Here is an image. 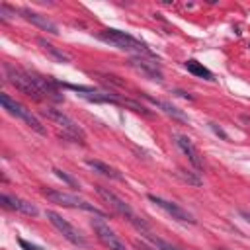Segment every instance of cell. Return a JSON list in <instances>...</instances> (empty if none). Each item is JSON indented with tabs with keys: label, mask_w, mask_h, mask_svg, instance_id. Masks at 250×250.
Returning a JSON list of instances; mask_svg holds the SVG:
<instances>
[{
	"label": "cell",
	"mask_w": 250,
	"mask_h": 250,
	"mask_svg": "<svg viewBox=\"0 0 250 250\" xmlns=\"http://www.w3.org/2000/svg\"><path fill=\"white\" fill-rule=\"evenodd\" d=\"M96 37H98L100 41H104V43H109V45L121 49V51H131V53H135L137 57H150V59H156V61H158V57H156L143 41H139L137 37H133V35H129V33H125V31H119V29H111V27H109V29L100 31Z\"/></svg>",
	"instance_id": "6da1fadb"
},
{
	"label": "cell",
	"mask_w": 250,
	"mask_h": 250,
	"mask_svg": "<svg viewBox=\"0 0 250 250\" xmlns=\"http://www.w3.org/2000/svg\"><path fill=\"white\" fill-rule=\"evenodd\" d=\"M2 68H4L6 80H8L16 90H20L21 94H25V96H29V98H33V100H45V96H43V92L39 90V86H37V82H35L31 70L14 66V64H10V62H4Z\"/></svg>",
	"instance_id": "7a4b0ae2"
},
{
	"label": "cell",
	"mask_w": 250,
	"mask_h": 250,
	"mask_svg": "<svg viewBox=\"0 0 250 250\" xmlns=\"http://www.w3.org/2000/svg\"><path fill=\"white\" fill-rule=\"evenodd\" d=\"M96 193L100 195V199L109 207V209H113L119 217H123V219H127L133 227H137L139 230H148V227H146V223L133 211V207L129 205V203H125L115 191H111V189H107V188H104V186H96Z\"/></svg>",
	"instance_id": "3957f363"
},
{
	"label": "cell",
	"mask_w": 250,
	"mask_h": 250,
	"mask_svg": "<svg viewBox=\"0 0 250 250\" xmlns=\"http://www.w3.org/2000/svg\"><path fill=\"white\" fill-rule=\"evenodd\" d=\"M43 197H47L51 203H57V205H62V207H70V209H82V211H90L94 215H98L100 219H105V213L102 209H98L96 205H92L90 201L74 195V193H66V191H61V189H51V188H43L41 189Z\"/></svg>",
	"instance_id": "277c9868"
},
{
	"label": "cell",
	"mask_w": 250,
	"mask_h": 250,
	"mask_svg": "<svg viewBox=\"0 0 250 250\" xmlns=\"http://www.w3.org/2000/svg\"><path fill=\"white\" fill-rule=\"evenodd\" d=\"M49 121H53L59 129H62V137H66V139H72L74 143H84V139H86V133H84V129L72 119V117H68L62 109H55V107H47V109H43L41 111Z\"/></svg>",
	"instance_id": "5b68a950"
},
{
	"label": "cell",
	"mask_w": 250,
	"mask_h": 250,
	"mask_svg": "<svg viewBox=\"0 0 250 250\" xmlns=\"http://www.w3.org/2000/svg\"><path fill=\"white\" fill-rule=\"evenodd\" d=\"M0 104H2V107H4L10 115L21 119V121H23L27 127H31L35 133H39V135H47V129L43 127V123L39 121V117H37L35 113H31V109H27L23 104L16 102V100L10 98L8 94H0Z\"/></svg>",
	"instance_id": "8992f818"
},
{
	"label": "cell",
	"mask_w": 250,
	"mask_h": 250,
	"mask_svg": "<svg viewBox=\"0 0 250 250\" xmlns=\"http://www.w3.org/2000/svg\"><path fill=\"white\" fill-rule=\"evenodd\" d=\"M47 215V219L51 221V225L70 242V244H74V246H80V248H84V246H88V242H86V238H84V234L74 227V225H70L66 219H62V215H59L57 211H47L45 213Z\"/></svg>",
	"instance_id": "52a82bcc"
},
{
	"label": "cell",
	"mask_w": 250,
	"mask_h": 250,
	"mask_svg": "<svg viewBox=\"0 0 250 250\" xmlns=\"http://www.w3.org/2000/svg\"><path fill=\"white\" fill-rule=\"evenodd\" d=\"M148 201H150V203H154L158 209H162V211H164L166 215H170L172 219H176V221H180V223L195 225V219H193V215H191L188 209L180 207L178 203H174V201H168V199H164V197H160V195H154V193H148Z\"/></svg>",
	"instance_id": "ba28073f"
},
{
	"label": "cell",
	"mask_w": 250,
	"mask_h": 250,
	"mask_svg": "<svg viewBox=\"0 0 250 250\" xmlns=\"http://www.w3.org/2000/svg\"><path fill=\"white\" fill-rule=\"evenodd\" d=\"M129 64L131 68H135L139 74H143L145 78L148 80H156V82H162L164 80V72L158 64L156 59H150V57H131L129 59Z\"/></svg>",
	"instance_id": "9c48e42d"
},
{
	"label": "cell",
	"mask_w": 250,
	"mask_h": 250,
	"mask_svg": "<svg viewBox=\"0 0 250 250\" xmlns=\"http://www.w3.org/2000/svg\"><path fill=\"white\" fill-rule=\"evenodd\" d=\"M92 229H94V234L96 238L107 248V250H127L125 242L115 234V230L109 229V225H105L102 219H94L92 221Z\"/></svg>",
	"instance_id": "30bf717a"
},
{
	"label": "cell",
	"mask_w": 250,
	"mask_h": 250,
	"mask_svg": "<svg viewBox=\"0 0 250 250\" xmlns=\"http://www.w3.org/2000/svg\"><path fill=\"white\" fill-rule=\"evenodd\" d=\"M174 143H176L178 148L188 156V160L191 162V166H193L195 170H203V158H201V152L197 150V146L191 143L189 137L176 133V135H174Z\"/></svg>",
	"instance_id": "8fae6325"
},
{
	"label": "cell",
	"mask_w": 250,
	"mask_h": 250,
	"mask_svg": "<svg viewBox=\"0 0 250 250\" xmlns=\"http://www.w3.org/2000/svg\"><path fill=\"white\" fill-rule=\"evenodd\" d=\"M18 14H20L25 21L37 25L39 29H43V31H47V33H53V35H59L57 23H55L53 20H49L47 16H43V14H39V12H33V10H29V8H21V10H18Z\"/></svg>",
	"instance_id": "7c38bea8"
},
{
	"label": "cell",
	"mask_w": 250,
	"mask_h": 250,
	"mask_svg": "<svg viewBox=\"0 0 250 250\" xmlns=\"http://www.w3.org/2000/svg\"><path fill=\"white\" fill-rule=\"evenodd\" d=\"M0 203L4 209H12V211H18V213H23V215H29V217H37V207L18 195H10V193H2L0 195Z\"/></svg>",
	"instance_id": "4fadbf2b"
},
{
	"label": "cell",
	"mask_w": 250,
	"mask_h": 250,
	"mask_svg": "<svg viewBox=\"0 0 250 250\" xmlns=\"http://www.w3.org/2000/svg\"><path fill=\"white\" fill-rule=\"evenodd\" d=\"M84 162H86V166L92 168L94 172H98V174H102V176H105V178H109V180L123 182V176H121V172H119L117 168H113V166H109V164H105V162H102V160H96V158H86Z\"/></svg>",
	"instance_id": "5bb4252c"
},
{
	"label": "cell",
	"mask_w": 250,
	"mask_h": 250,
	"mask_svg": "<svg viewBox=\"0 0 250 250\" xmlns=\"http://www.w3.org/2000/svg\"><path fill=\"white\" fill-rule=\"evenodd\" d=\"M141 98H145L146 102H150L152 105H156V107H160L166 115H172L174 119H178V121H188V117L178 109V107H174L172 104H168V102H164V100H158V98H152V96H148V94H145V92H141Z\"/></svg>",
	"instance_id": "9a60e30c"
},
{
	"label": "cell",
	"mask_w": 250,
	"mask_h": 250,
	"mask_svg": "<svg viewBox=\"0 0 250 250\" xmlns=\"http://www.w3.org/2000/svg\"><path fill=\"white\" fill-rule=\"evenodd\" d=\"M37 43L41 45V49H43V51H45V53H47V55H49V57H51L53 61H57V62H68V61H70V57H68V55H66L64 51L57 49V47H55L53 43L45 41L43 37H39V39H37Z\"/></svg>",
	"instance_id": "2e32d148"
},
{
	"label": "cell",
	"mask_w": 250,
	"mask_h": 250,
	"mask_svg": "<svg viewBox=\"0 0 250 250\" xmlns=\"http://www.w3.org/2000/svg\"><path fill=\"white\" fill-rule=\"evenodd\" d=\"M186 68L191 72V74H195V76H199V78H205V80H213V72L209 70V68H205L201 62H197V61H193V59H189V61H186Z\"/></svg>",
	"instance_id": "e0dca14e"
},
{
	"label": "cell",
	"mask_w": 250,
	"mask_h": 250,
	"mask_svg": "<svg viewBox=\"0 0 250 250\" xmlns=\"http://www.w3.org/2000/svg\"><path fill=\"white\" fill-rule=\"evenodd\" d=\"M145 236L150 240V244H152L156 250H182V248H178V246H174V244H170V242H166V240H162V238H158V236H152L148 230H145Z\"/></svg>",
	"instance_id": "ac0fdd59"
},
{
	"label": "cell",
	"mask_w": 250,
	"mask_h": 250,
	"mask_svg": "<svg viewBox=\"0 0 250 250\" xmlns=\"http://www.w3.org/2000/svg\"><path fill=\"white\" fill-rule=\"evenodd\" d=\"M178 178H182L186 184L189 186H201V178L197 176V172H189V170H184V168H178L176 170Z\"/></svg>",
	"instance_id": "d6986e66"
},
{
	"label": "cell",
	"mask_w": 250,
	"mask_h": 250,
	"mask_svg": "<svg viewBox=\"0 0 250 250\" xmlns=\"http://www.w3.org/2000/svg\"><path fill=\"white\" fill-rule=\"evenodd\" d=\"M53 172H55V176H57V178H61L62 182H66L70 188H74V189H78V188H80V184H78L72 176H68L64 170H61V168H53Z\"/></svg>",
	"instance_id": "ffe728a7"
},
{
	"label": "cell",
	"mask_w": 250,
	"mask_h": 250,
	"mask_svg": "<svg viewBox=\"0 0 250 250\" xmlns=\"http://www.w3.org/2000/svg\"><path fill=\"white\" fill-rule=\"evenodd\" d=\"M12 16H16V8H10L6 2H2L0 4V18H2V21H8Z\"/></svg>",
	"instance_id": "44dd1931"
},
{
	"label": "cell",
	"mask_w": 250,
	"mask_h": 250,
	"mask_svg": "<svg viewBox=\"0 0 250 250\" xmlns=\"http://www.w3.org/2000/svg\"><path fill=\"white\" fill-rule=\"evenodd\" d=\"M18 242H20V246H21L23 250H43L41 246H37V244H31V242H27L25 238H20Z\"/></svg>",
	"instance_id": "7402d4cb"
},
{
	"label": "cell",
	"mask_w": 250,
	"mask_h": 250,
	"mask_svg": "<svg viewBox=\"0 0 250 250\" xmlns=\"http://www.w3.org/2000/svg\"><path fill=\"white\" fill-rule=\"evenodd\" d=\"M135 248H137V250H156L152 244H148V242H145V240H135Z\"/></svg>",
	"instance_id": "603a6c76"
},
{
	"label": "cell",
	"mask_w": 250,
	"mask_h": 250,
	"mask_svg": "<svg viewBox=\"0 0 250 250\" xmlns=\"http://www.w3.org/2000/svg\"><path fill=\"white\" fill-rule=\"evenodd\" d=\"M209 125H211V129H213V131H215V133H217V135H219V137H223V139H225V141H227V139H229V135H227V133H225V131H223V129H221V127H217V123H209Z\"/></svg>",
	"instance_id": "cb8c5ba5"
},
{
	"label": "cell",
	"mask_w": 250,
	"mask_h": 250,
	"mask_svg": "<svg viewBox=\"0 0 250 250\" xmlns=\"http://www.w3.org/2000/svg\"><path fill=\"white\" fill-rule=\"evenodd\" d=\"M176 94H178V96H182V98H188V100H193V98H191V96H189L188 92H184V90H176Z\"/></svg>",
	"instance_id": "d4e9b609"
},
{
	"label": "cell",
	"mask_w": 250,
	"mask_h": 250,
	"mask_svg": "<svg viewBox=\"0 0 250 250\" xmlns=\"http://www.w3.org/2000/svg\"><path fill=\"white\" fill-rule=\"evenodd\" d=\"M242 217H244V219L250 223V213H248V211H242Z\"/></svg>",
	"instance_id": "484cf974"
},
{
	"label": "cell",
	"mask_w": 250,
	"mask_h": 250,
	"mask_svg": "<svg viewBox=\"0 0 250 250\" xmlns=\"http://www.w3.org/2000/svg\"><path fill=\"white\" fill-rule=\"evenodd\" d=\"M217 250H227V248H217Z\"/></svg>",
	"instance_id": "4316f807"
}]
</instances>
